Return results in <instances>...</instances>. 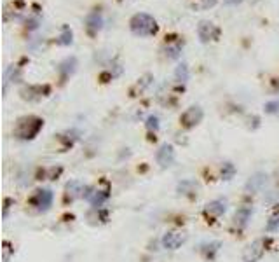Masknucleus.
Instances as JSON below:
<instances>
[{
  "label": "nucleus",
  "mask_w": 279,
  "mask_h": 262,
  "mask_svg": "<svg viewBox=\"0 0 279 262\" xmlns=\"http://www.w3.org/2000/svg\"><path fill=\"white\" fill-rule=\"evenodd\" d=\"M131 32L138 37H150L157 34V21L147 13H138L130 21Z\"/></svg>",
  "instance_id": "f257e3e1"
},
{
  "label": "nucleus",
  "mask_w": 279,
  "mask_h": 262,
  "mask_svg": "<svg viewBox=\"0 0 279 262\" xmlns=\"http://www.w3.org/2000/svg\"><path fill=\"white\" fill-rule=\"evenodd\" d=\"M42 124H44V121H42L40 117H35V116L23 117V119L18 121V126H16V129H14V135H16L18 138H21V140L34 138L35 135L40 131Z\"/></svg>",
  "instance_id": "f03ea898"
},
{
  "label": "nucleus",
  "mask_w": 279,
  "mask_h": 262,
  "mask_svg": "<svg viewBox=\"0 0 279 262\" xmlns=\"http://www.w3.org/2000/svg\"><path fill=\"white\" fill-rule=\"evenodd\" d=\"M197 35H199V39L203 42H209L218 39L220 30H218L217 25H213L211 21H201L199 25H197Z\"/></svg>",
  "instance_id": "7ed1b4c3"
},
{
  "label": "nucleus",
  "mask_w": 279,
  "mask_h": 262,
  "mask_svg": "<svg viewBox=\"0 0 279 262\" xmlns=\"http://www.w3.org/2000/svg\"><path fill=\"white\" fill-rule=\"evenodd\" d=\"M201 119H203V110H201L199 107H190L187 112H184V116H182V122H184V126H187V128L196 126L197 122H201Z\"/></svg>",
  "instance_id": "20e7f679"
},
{
  "label": "nucleus",
  "mask_w": 279,
  "mask_h": 262,
  "mask_svg": "<svg viewBox=\"0 0 279 262\" xmlns=\"http://www.w3.org/2000/svg\"><path fill=\"white\" fill-rule=\"evenodd\" d=\"M175 159V152H173V147L171 145H163L157 152V162L161 166H169L171 162Z\"/></svg>",
  "instance_id": "39448f33"
},
{
  "label": "nucleus",
  "mask_w": 279,
  "mask_h": 262,
  "mask_svg": "<svg viewBox=\"0 0 279 262\" xmlns=\"http://www.w3.org/2000/svg\"><path fill=\"white\" fill-rule=\"evenodd\" d=\"M184 242H185V234H182V233H169V234H166L163 240L164 246H166V248H171V250L178 248Z\"/></svg>",
  "instance_id": "423d86ee"
},
{
  "label": "nucleus",
  "mask_w": 279,
  "mask_h": 262,
  "mask_svg": "<svg viewBox=\"0 0 279 262\" xmlns=\"http://www.w3.org/2000/svg\"><path fill=\"white\" fill-rule=\"evenodd\" d=\"M86 25H88V28L91 32H98L101 28V25H103V18H101V14L98 11H94V13H91L86 18Z\"/></svg>",
  "instance_id": "0eeeda50"
},
{
  "label": "nucleus",
  "mask_w": 279,
  "mask_h": 262,
  "mask_svg": "<svg viewBox=\"0 0 279 262\" xmlns=\"http://www.w3.org/2000/svg\"><path fill=\"white\" fill-rule=\"evenodd\" d=\"M182 46H184V42H180L178 39L176 40H167L166 42V54L167 58H178L180 53H182Z\"/></svg>",
  "instance_id": "6e6552de"
},
{
  "label": "nucleus",
  "mask_w": 279,
  "mask_h": 262,
  "mask_svg": "<svg viewBox=\"0 0 279 262\" xmlns=\"http://www.w3.org/2000/svg\"><path fill=\"white\" fill-rule=\"evenodd\" d=\"M51 201H53V194H51V191L44 189V191H38L37 192L34 203L37 204V206H40V208H47V206L51 204Z\"/></svg>",
  "instance_id": "1a4fd4ad"
},
{
  "label": "nucleus",
  "mask_w": 279,
  "mask_h": 262,
  "mask_svg": "<svg viewBox=\"0 0 279 262\" xmlns=\"http://www.w3.org/2000/svg\"><path fill=\"white\" fill-rule=\"evenodd\" d=\"M75 65H77V60H75V58H67L65 61L61 63V65H59V72L67 77L68 74H74Z\"/></svg>",
  "instance_id": "9d476101"
},
{
  "label": "nucleus",
  "mask_w": 279,
  "mask_h": 262,
  "mask_svg": "<svg viewBox=\"0 0 279 262\" xmlns=\"http://www.w3.org/2000/svg\"><path fill=\"white\" fill-rule=\"evenodd\" d=\"M206 212L211 213V215H220V213L225 212V203H222V201H213V203L208 204Z\"/></svg>",
  "instance_id": "9b49d317"
},
{
  "label": "nucleus",
  "mask_w": 279,
  "mask_h": 262,
  "mask_svg": "<svg viewBox=\"0 0 279 262\" xmlns=\"http://www.w3.org/2000/svg\"><path fill=\"white\" fill-rule=\"evenodd\" d=\"M72 37H74V35H72V30L68 28V26H63V34H61V37H59L58 42L61 44V46H70Z\"/></svg>",
  "instance_id": "f8f14e48"
},
{
  "label": "nucleus",
  "mask_w": 279,
  "mask_h": 262,
  "mask_svg": "<svg viewBox=\"0 0 279 262\" xmlns=\"http://www.w3.org/2000/svg\"><path fill=\"white\" fill-rule=\"evenodd\" d=\"M175 75H176V79H178L180 82H185V81L188 79V68H187V65H185V63H182V65L176 68Z\"/></svg>",
  "instance_id": "ddd939ff"
},
{
  "label": "nucleus",
  "mask_w": 279,
  "mask_h": 262,
  "mask_svg": "<svg viewBox=\"0 0 279 262\" xmlns=\"http://www.w3.org/2000/svg\"><path fill=\"white\" fill-rule=\"evenodd\" d=\"M248 217H250V208H242L236 213V224L239 225H244L246 221H248Z\"/></svg>",
  "instance_id": "4468645a"
},
{
  "label": "nucleus",
  "mask_w": 279,
  "mask_h": 262,
  "mask_svg": "<svg viewBox=\"0 0 279 262\" xmlns=\"http://www.w3.org/2000/svg\"><path fill=\"white\" fill-rule=\"evenodd\" d=\"M67 191H68V194L72 192V198H75V196H79L80 192H82V185H80L79 182H72V183H68Z\"/></svg>",
  "instance_id": "2eb2a0df"
},
{
  "label": "nucleus",
  "mask_w": 279,
  "mask_h": 262,
  "mask_svg": "<svg viewBox=\"0 0 279 262\" xmlns=\"http://www.w3.org/2000/svg\"><path fill=\"white\" fill-rule=\"evenodd\" d=\"M213 5H217V0H203L199 4L201 9H208V7H213Z\"/></svg>",
  "instance_id": "dca6fc26"
},
{
  "label": "nucleus",
  "mask_w": 279,
  "mask_h": 262,
  "mask_svg": "<svg viewBox=\"0 0 279 262\" xmlns=\"http://www.w3.org/2000/svg\"><path fill=\"white\" fill-rule=\"evenodd\" d=\"M149 128H154V129H157V117H149Z\"/></svg>",
  "instance_id": "f3484780"
},
{
  "label": "nucleus",
  "mask_w": 279,
  "mask_h": 262,
  "mask_svg": "<svg viewBox=\"0 0 279 262\" xmlns=\"http://www.w3.org/2000/svg\"><path fill=\"white\" fill-rule=\"evenodd\" d=\"M276 107H279V101H274V103H267V112H276Z\"/></svg>",
  "instance_id": "a211bd4d"
},
{
  "label": "nucleus",
  "mask_w": 279,
  "mask_h": 262,
  "mask_svg": "<svg viewBox=\"0 0 279 262\" xmlns=\"http://www.w3.org/2000/svg\"><path fill=\"white\" fill-rule=\"evenodd\" d=\"M225 4H239V2H242V0H223Z\"/></svg>",
  "instance_id": "6ab92c4d"
},
{
  "label": "nucleus",
  "mask_w": 279,
  "mask_h": 262,
  "mask_svg": "<svg viewBox=\"0 0 279 262\" xmlns=\"http://www.w3.org/2000/svg\"><path fill=\"white\" fill-rule=\"evenodd\" d=\"M121 2H133V0H121Z\"/></svg>",
  "instance_id": "aec40b11"
}]
</instances>
